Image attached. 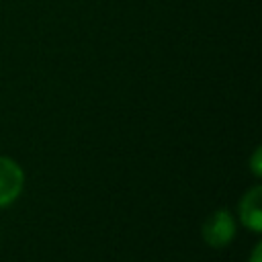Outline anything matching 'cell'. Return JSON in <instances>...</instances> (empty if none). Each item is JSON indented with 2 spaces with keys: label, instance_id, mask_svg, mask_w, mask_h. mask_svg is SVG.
I'll return each instance as SVG.
<instances>
[{
  "label": "cell",
  "instance_id": "6da1fadb",
  "mask_svg": "<svg viewBox=\"0 0 262 262\" xmlns=\"http://www.w3.org/2000/svg\"><path fill=\"white\" fill-rule=\"evenodd\" d=\"M233 235H235V223L231 215L223 209L213 213L203 225V237L213 248H223L233 239Z\"/></svg>",
  "mask_w": 262,
  "mask_h": 262
},
{
  "label": "cell",
  "instance_id": "7a4b0ae2",
  "mask_svg": "<svg viewBox=\"0 0 262 262\" xmlns=\"http://www.w3.org/2000/svg\"><path fill=\"white\" fill-rule=\"evenodd\" d=\"M23 170L10 158L0 156V207L10 205L23 190Z\"/></svg>",
  "mask_w": 262,
  "mask_h": 262
},
{
  "label": "cell",
  "instance_id": "3957f363",
  "mask_svg": "<svg viewBox=\"0 0 262 262\" xmlns=\"http://www.w3.org/2000/svg\"><path fill=\"white\" fill-rule=\"evenodd\" d=\"M260 186L252 188L248 194H244L242 205H239V215L242 221L252 229V231H260V223H262V211H260Z\"/></svg>",
  "mask_w": 262,
  "mask_h": 262
},
{
  "label": "cell",
  "instance_id": "277c9868",
  "mask_svg": "<svg viewBox=\"0 0 262 262\" xmlns=\"http://www.w3.org/2000/svg\"><path fill=\"white\" fill-rule=\"evenodd\" d=\"M258 160H260V149H256V154H254V160H252V168H254V174H260V164H258Z\"/></svg>",
  "mask_w": 262,
  "mask_h": 262
},
{
  "label": "cell",
  "instance_id": "5b68a950",
  "mask_svg": "<svg viewBox=\"0 0 262 262\" xmlns=\"http://www.w3.org/2000/svg\"><path fill=\"white\" fill-rule=\"evenodd\" d=\"M252 262H260V246L254 250V254H252Z\"/></svg>",
  "mask_w": 262,
  "mask_h": 262
}]
</instances>
